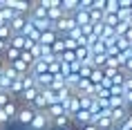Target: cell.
<instances>
[{
  "instance_id": "25",
  "label": "cell",
  "mask_w": 132,
  "mask_h": 130,
  "mask_svg": "<svg viewBox=\"0 0 132 130\" xmlns=\"http://www.w3.org/2000/svg\"><path fill=\"white\" fill-rule=\"evenodd\" d=\"M7 47H9L7 43H5V41H0V54H5V49H7Z\"/></svg>"
},
{
  "instance_id": "24",
  "label": "cell",
  "mask_w": 132,
  "mask_h": 130,
  "mask_svg": "<svg viewBox=\"0 0 132 130\" xmlns=\"http://www.w3.org/2000/svg\"><path fill=\"white\" fill-rule=\"evenodd\" d=\"M123 90H125V92H132V76H125V81H123Z\"/></svg>"
},
{
  "instance_id": "7",
  "label": "cell",
  "mask_w": 132,
  "mask_h": 130,
  "mask_svg": "<svg viewBox=\"0 0 132 130\" xmlns=\"http://www.w3.org/2000/svg\"><path fill=\"white\" fill-rule=\"evenodd\" d=\"M56 38H58L56 29H49V32H43V34H40V41L36 43V45H47V47H52Z\"/></svg>"
},
{
  "instance_id": "8",
  "label": "cell",
  "mask_w": 132,
  "mask_h": 130,
  "mask_svg": "<svg viewBox=\"0 0 132 130\" xmlns=\"http://www.w3.org/2000/svg\"><path fill=\"white\" fill-rule=\"evenodd\" d=\"M72 123H76L78 128L87 126V123H90V112H87V110H78L76 114L72 117Z\"/></svg>"
},
{
  "instance_id": "15",
  "label": "cell",
  "mask_w": 132,
  "mask_h": 130,
  "mask_svg": "<svg viewBox=\"0 0 132 130\" xmlns=\"http://www.w3.org/2000/svg\"><path fill=\"white\" fill-rule=\"evenodd\" d=\"M40 96L45 99V103H47V105H54V103H56V92H52L49 88L40 90Z\"/></svg>"
},
{
  "instance_id": "12",
  "label": "cell",
  "mask_w": 132,
  "mask_h": 130,
  "mask_svg": "<svg viewBox=\"0 0 132 130\" xmlns=\"http://www.w3.org/2000/svg\"><path fill=\"white\" fill-rule=\"evenodd\" d=\"M96 128H98V130H117V126L112 123L110 117H101V119L96 121Z\"/></svg>"
},
{
  "instance_id": "6",
  "label": "cell",
  "mask_w": 132,
  "mask_h": 130,
  "mask_svg": "<svg viewBox=\"0 0 132 130\" xmlns=\"http://www.w3.org/2000/svg\"><path fill=\"white\" fill-rule=\"evenodd\" d=\"M18 108H20V105H18V101H9L7 105H5V108H0L2 110V112H5V114H7V119H9V123L11 121H16V114H18Z\"/></svg>"
},
{
  "instance_id": "5",
  "label": "cell",
  "mask_w": 132,
  "mask_h": 130,
  "mask_svg": "<svg viewBox=\"0 0 132 130\" xmlns=\"http://www.w3.org/2000/svg\"><path fill=\"white\" fill-rule=\"evenodd\" d=\"M70 123H72L70 117L61 114V117H56V119H52V130H67V128H70Z\"/></svg>"
},
{
  "instance_id": "17",
  "label": "cell",
  "mask_w": 132,
  "mask_h": 130,
  "mask_svg": "<svg viewBox=\"0 0 132 130\" xmlns=\"http://www.w3.org/2000/svg\"><path fill=\"white\" fill-rule=\"evenodd\" d=\"M117 20H119V22H128V20H132V9H119Z\"/></svg>"
},
{
  "instance_id": "26",
  "label": "cell",
  "mask_w": 132,
  "mask_h": 130,
  "mask_svg": "<svg viewBox=\"0 0 132 130\" xmlns=\"http://www.w3.org/2000/svg\"><path fill=\"white\" fill-rule=\"evenodd\" d=\"M81 130H98V128H96V126H90V123H87V126H83Z\"/></svg>"
},
{
  "instance_id": "20",
  "label": "cell",
  "mask_w": 132,
  "mask_h": 130,
  "mask_svg": "<svg viewBox=\"0 0 132 130\" xmlns=\"http://www.w3.org/2000/svg\"><path fill=\"white\" fill-rule=\"evenodd\" d=\"M47 74H52V76L61 74V61H54V63H49V65H47Z\"/></svg>"
},
{
  "instance_id": "14",
  "label": "cell",
  "mask_w": 132,
  "mask_h": 130,
  "mask_svg": "<svg viewBox=\"0 0 132 130\" xmlns=\"http://www.w3.org/2000/svg\"><path fill=\"white\" fill-rule=\"evenodd\" d=\"M22 90H25V88H22V83H20V81H14L11 85H9V94H11L16 101H18V96L22 94Z\"/></svg>"
},
{
  "instance_id": "23",
  "label": "cell",
  "mask_w": 132,
  "mask_h": 130,
  "mask_svg": "<svg viewBox=\"0 0 132 130\" xmlns=\"http://www.w3.org/2000/svg\"><path fill=\"white\" fill-rule=\"evenodd\" d=\"M9 101H14V96L9 94V92H0V108H5Z\"/></svg>"
},
{
  "instance_id": "27",
  "label": "cell",
  "mask_w": 132,
  "mask_h": 130,
  "mask_svg": "<svg viewBox=\"0 0 132 130\" xmlns=\"http://www.w3.org/2000/svg\"><path fill=\"white\" fill-rule=\"evenodd\" d=\"M0 130H5V128H0Z\"/></svg>"
},
{
  "instance_id": "9",
  "label": "cell",
  "mask_w": 132,
  "mask_h": 130,
  "mask_svg": "<svg viewBox=\"0 0 132 130\" xmlns=\"http://www.w3.org/2000/svg\"><path fill=\"white\" fill-rule=\"evenodd\" d=\"M65 18V14H63V9L61 7H56V9H47V20L52 22V25H56L58 20H63Z\"/></svg>"
},
{
  "instance_id": "16",
  "label": "cell",
  "mask_w": 132,
  "mask_h": 130,
  "mask_svg": "<svg viewBox=\"0 0 132 130\" xmlns=\"http://www.w3.org/2000/svg\"><path fill=\"white\" fill-rule=\"evenodd\" d=\"M78 96V103H81V110H90L92 103H94V99L92 96H85V94H76Z\"/></svg>"
},
{
  "instance_id": "1",
  "label": "cell",
  "mask_w": 132,
  "mask_h": 130,
  "mask_svg": "<svg viewBox=\"0 0 132 130\" xmlns=\"http://www.w3.org/2000/svg\"><path fill=\"white\" fill-rule=\"evenodd\" d=\"M27 130H52V119L45 112H36V117L27 126Z\"/></svg>"
},
{
  "instance_id": "13",
  "label": "cell",
  "mask_w": 132,
  "mask_h": 130,
  "mask_svg": "<svg viewBox=\"0 0 132 130\" xmlns=\"http://www.w3.org/2000/svg\"><path fill=\"white\" fill-rule=\"evenodd\" d=\"M2 56H5V61H7V63H14V61H18V58H20V52H18V49H14V47H7Z\"/></svg>"
},
{
  "instance_id": "22",
  "label": "cell",
  "mask_w": 132,
  "mask_h": 130,
  "mask_svg": "<svg viewBox=\"0 0 132 130\" xmlns=\"http://www.w3.org/2000/svg\"><path fill=\"white\" fill-rule=\"evenodd\" d=\"M114 47H117L119 52H128V49H130V43L125 41V38H117V43H114Z\"/></svg>"
},
{
  "instance_id": "4",
  "label": "cell",
  "mask_w": 132,
  "mask_h": 130,
  "mask_svg": "<svg viewBox=\"0 0 132 130\" xmlns=\"http://www.w3.org/2000/svg\"><path fill=\"white\" fill-rule=\"evenodd\" d=\"M27 25V16H16L14 20L9 22V29H11V36L14 34H22V29Z\"/></svg>"
},
{
  "instance_id": "19",
  "label": "cell",
  "mask_w": 132,
  "mask_h": 130,
  "mask_svg": "<svg viewBox=\"0 0 132 130\" xmlns=\"http://www.w3.org/2000/svg\"><path fill=\"white\" fill-rule=\"evenodd\" d=\"M9 38H11V29H9V25H2L0 27V41H5L9 45Z\"/></svg>"
},
{
  "instance_id": "21",
  "label": "cell",
  "mask_w": 132,
  "mask_h": 130,
  "mask_svg": "<svg viewBox=\"0 0 132 130\" xmlns=\"http://www.w3.org/2000/svg\"><path fill=\"white\" fill-rule=\"evenodd\" d=\"M29 54H31L34 61H43V47H40V45H34V47L29 49Z\"/></svg>"
},
{
  "instance_id": "10",
  "label": "cell",
  "mask_w": 132,
  "mask_h": 130,
  "mask_svg": "<svg viewBox=\"0 0 132 130\" xmlns=\"http://www.w3.org/2000/svg\"><path fill=\"white\" fill-rule=\"evenodd\" d=\"M103 14H108V16H117V14H119V0H105Z\"/></svg>"
},
{
  "instance_id": "2",
  "label": "cell",
  "mask_w": 132,
  "mask_h": 130,
  "mask_svg": "<svg viewBox=\"0 0 132 130\" xmlns=\"http://www.w3.org/2000/svg\"><path fill=\"white\" fill-rule=\"evenodd\" d=\"M18 105H20V103H18ZM34 117H36V110L34 108H29V105H20V108H18V114H16V121L27 128Z\"/></svg>"
},
{
  "instance_id": "18",
  "label": "cell",
  "mask_w": 132,
  "mask_h": 130,
  "mask_svg": "<svg viewBox=\"0 0 132 130\" xmlns=\"http://www.w3.org/2000/svg\"><path fill=\"white\" fill-rule=\"evenodd\" d=\"M117 108H125L123 96H110V110H117Z\"/></svg>"
},
{
  "instance_id": "11",
  "label": "cell",
  "mask_w": 132,
  "mask_h": 130,
  "mask_svg": "<svg viewBox=\"0 0 132 130\" xmlns=\"http://www.w3.org/2000/svg\"><path fill=\"white\" fill-rule=\"evenodd\" d=\"M45 114H47L49 119H56V117L65 114V112H63V108L58 105V103H54V105H47V108H45Z\"/></svg>"
},
{
  "instance_id": "3",
  "label": "cell",
  "mask_w": 132,
  "mask_h": 130,
  "mask_svg": "<svg viewBox=\"0 0 132 130\" xmlns=\"http://www.w3.org/2000/svg\"><path fill=\"white\" fill-rule=\"evenodd\" d=\"M128 114H132L128 108H117V110H112V112H110V119H112L114 126H121V123L128 119Z\"/></svg>"
}]
</instances>
